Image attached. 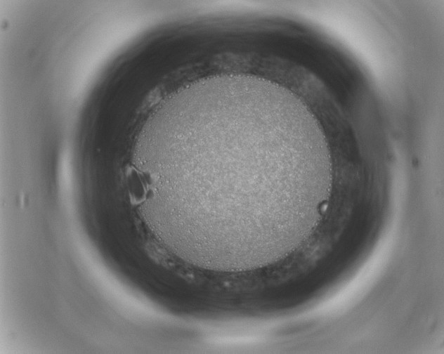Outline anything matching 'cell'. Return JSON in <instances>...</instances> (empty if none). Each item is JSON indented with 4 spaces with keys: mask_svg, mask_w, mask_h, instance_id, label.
I'll use <instances>...</instances> for the list:
<instances>
[{
    "mask_svg": "<svg viewBox=\"0 0 444 354\" xmlns=\"http://www.w3.org/2000/svg\"><path fill=\"white\" fill-rule=\"evenodd\" d=\"M133 162L157 238L186 262L224 271L261 268L297 248L333 183L313 114L263 80L212 81L169 99L145 123Z\"/></svg>",
    "mask_w": 444,
    "mask_h": 354,
    "instance_id": "1",
    "label": "cell"
}]
</instances>
